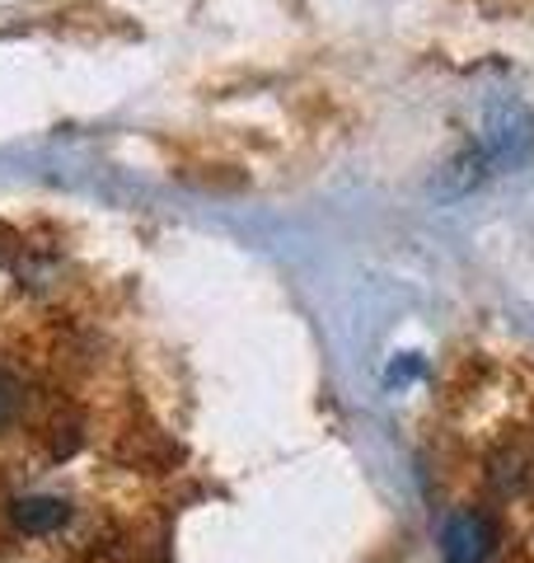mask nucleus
Returning <instances> with one entry per match:
<instances>
[{
	"mask_svg": "<svg viewBox=\"0 0 534 563\" xmlns=\"http://www.w3.org/2000/svg\"><path fill=\"white\" fill-rule=\"evenodd\" d=\"M497 531L483 512H450L441 526V554L445 563H488Z\"/></svg>",
	"mask_w": 534,
	"mask_h": 563,
	"instance_id": "f257e3e1",
	"label": "nucleus"
},
{
	"mask_svg": "<svg viewBox=\"0 0 534 563\" xmlns=\"http://www.w3.org/2000/svg\"><path fill=\"white\" fill-rule=\"evenodd\" d=\"M10 521L20 526L24 536H52L70 521V507L62 498H20L10 507Z\"/></svg>",
	"mask_w": 534,
	"mask_h": 563,
	"instance_id": "f03ea898",
	"label": "nucleus"
},
{
	"mask_svg": "<svg viewBox=\"0 0 534 563\" xmlns=\"http://www.w3.org/2000/svg\"><path fill=\"white\" fill-rule=\"evenodd\" d=\"M14 399H20V385H14L5 372H0V422L14 413Z\"/></svg>",
	"mask_w": 534,
	"mask_h": 563,
	"instance_id": "7ed1b4c3",
	"label": "nucleus"
}]
</instances>
